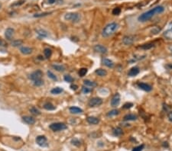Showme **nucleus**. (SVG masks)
Instances as JSON below:
<instances>
[{
	"label": "nucleus",
	"mask_w": 172,
	"mask_h": 151,
	"mask_svg": "<svg viewBox=\"0 0 172 151\" xmlns=\"http://www.w3.org/2000/svg\"><path fill=\"white\" fill-rule=\"evenodd\" d=\"M47 74H48V77L50 78V79H53V80H54V81H57V76H56L51 72V71H48L47 72Z\"/></svg>",
	"instance_id": "nucleus-34"
},
{
	"label": "nucleus",
	"mask_w": 172,
	"mask_h": 151,
	"mask_svg": "<svg viewBox=\"0 0 172 151\" xmlns=\"http://www.w3.org/2000/svg\"><path fill=\"white\" fill-rule=\"evenodd\" d=\"M167 66L170 69H172V65L171 64H169V65H167Z\"/></svg>",
	"instance_id": "nucleus-50"
},
{
	"label": "nucleus",
	"mask_w": 172,
	"mask_h": 151,
	"mask_svg": "<svg viewBox=\"0 0 172 151\" xmlns=\"http://www.w3.org/2000/svg\"><path fill=\"white\" fill-rule=\"evenodd\" d=\"M84 85L86 86H89V87H92V88H93V87H96L97 85L96 83L93 82V81H90V80H84V82H83Z\"/></svg>",
	"instance_id": "nucleus-24"
},
{
	"label": "nucleus",
	"mask_w": 172,
	"mask_h": 151,
	"mask_svg": "<svg viewBox=\"0 0 172 151\" xmlns=\"http://www.w3.org/2000/svg\"><path fill=\"white\" fill-rule=\"evenodd\" d=\"M135 40V38L134 36L132 35H128V36H125L122 39V43L125 45H131L132 44Z\"/></svg>",
	"instance_id": "nucleus-9"
},
{
	"label": "nucleus",
	"mask_w": 172,
	"mask_h": 151,
	"mask_svg": "<svg viewBox=\"0 0 172 151\" xmlns=\"http://www.w3.org/2000/svg\"><path fill=\"white\" fill-rule=\"evenodd\" d=\"M119 114V110H117V109H113V110H112V111L109 112L107 113V116H109V117H112V116H116V115H117V114Z\"/></svg>",
	"instance_id": "nucleus-30"
},
{
	"label": "nucleus",
	"mask_w": 172,
	"mask_h": 151,
	"mask_svg": "<svg viewBox=\"0 0 172 151\" xmlns=\"http://www.w3.org/2000/svg\"><path fill=\"white\" fill-rule=\"evenodd\" d=\"M29 111L32 114H34V115H39V114H41V112L39 111V110L35 108V107H31L30 109H29Z\"/></svg>",
	"instance_id": "nucleus-29"
},
{
	"label": "nucleus",
	"mask_w": 172,
	"mask_h": 151,
	"mask_svg": "<svg viewBox=\"0 0 172 151\" xmlns=\"http://www.w3.org/2000/svg\"><path fill=\"white\" fill-rule=\"evenodd\" d=\"M44 54L45 57L47 58V59H48V58L51 57V54H52V50H51L50 48H45L44 50Z\"/></svg>",
	"instance_id": "nucleus-28"
},
{
	"label": "nucleus",
	"mask_w": 172,
	"mask_h": 151,
	"mask_svg": "<svg viewBox=\"0 0 172 151\" xmlns=\"http://www.w3.org/2000/svg\"><path fill=\"white\" fill-rule=\"evenodd\" d=\"M154 47V44H151V43H149V44H143L141 46V48L143 49V50H149V49H151Z\"/></svg>",
	"instance_id": "nucleus-32"
},
{
	"label": "nucleus",
	"mask_w": 172,
	"mask_h": 151,
	"mask_svg": "<svg viewBox=\"0 0 172 151\" xmlns=\"http://www.w3.org/2000/svg\"><path fill=\"white\" fill-rule=\"evenodd\" d=\"M44 84V80L42 79L34 81V85L35 86H41Z\"/></svg>",
	"instance_id": "nucleus-37"
},
{
	"label": "nucleus",
	"mask_w": 172,
	"mask_h": 151,
	"mask_svg": "<svg viewBox=\"0 0 172 151\" xmlns=\"http://www.w3.org/2000/svg\"><path fill=\"white\" fill-rule=\"evenodd\" d=\"M51 14V12H43V13H40V14H35L34 15V18H41V17H44V16H47L48 15Z\"/></svg>",
	"instance_id": "nucleus-36"
},
{
	"label": "nucleus",
	"mask_w": 172,
	"mask_h": 151,
	"mask_svg": "<svg viewBox=\"0 0 172 151\" xmlns=\"http://www.w3.org/2000/svg\"><path fill=\"white\" fill-rule=\"evenodd\" d=\"M1 7H2V4L0 3V9H1Z\"/></svg>",
	"instance_id": "nucleus-51"
},
{
	"label": "nucleus",
	"mask_w": 172,
	"mask_h": 151,
	"mask_svg": "<svg viewBox=\"0 0 172 151\" xmlns=\"http://www.w3.org/2000/svg\"><path fill=\"white\" fill-rule=\"evenodd\" d=\"M52 67L55 69V70L58 72H64L65 71V66L63 65H57V64H54L52 65Z\"/></svg>",
	"instance_id": "nucleus-25"
},
{
	"label": "nucleus",
	"mask_w": 172,
	"mask_h": 151,
	"mask_svg": "<svg viewBox=\"0 0 172 151\" xmlns=\"http://www.w3.org/2000/svg\"><path fill=\"white\" fill-rule=\"evenodd\" d=\"M64 19L67 21H71L73 23H77L80 20V15L77 12L67 13L64 16Z\"/></svg>",
	"instance_id": "nucleus-4"
},
{
	"label": "nucleus",
	"mask_w": 172,
	"mask_h": 151,
	"mask_svg": "<svg viewBox=\"0 0 172 151\" xmlns=\"http://www.w3.org/2000/svg\"><path fill=\"white\" fill-rule=\"evenodd\" d=\"M139 73V68L138 66H134L129 69L128 75L129 76H135L138 75Z\"/></svg>",
	"instance_id": "nucleus-15"
},
{
	"label": "nucleus",
	"mask_w": 172,
	"mask_h": 151,
	"mask_svg": "<svg viewBox=\"0 0 172 151\" xmlns=\"http://www.w3.org/2000/svg\"><path fill=\"white\" fill-rule=\"evenodd\" d=\"M120 103V95L119 93H116L112 98L111 100V106L112 107H116Z\"/></svg>",
	"instance_id": "nucleus-10"
},
{
	"label": "nucleus",
	"mask_w": 172,
	"mask_h": 151,
	"mask_svg": "<svg viewBox=\"0 0 172 151\" xmlns=\"http://www.w3.org/2000/svg\"><path fill=\"white\" fill-rule=\"evenodd\" d=\"M168 49L170 50V51H171V53H172V45L169 46V47H168Z\"/></svg>",
	"instance_id": "nucleus-49"
},
{
	"label": "nucleus",
	"mask_w": 172,
	"mask_h": 151,
	"mask_svg": "<svg viewBox=\"0 0 172 151\" xmlns=\"http://www.w3.org/2000/svg\"><path fill=\"white\" fill-rule=\"evenodd\" d=\"M95 73L98 76H105L107 75L106 70V69H97Z\"/></svg>",
	"instance_id": "nucleus-26"
},
{
	"label": "nucleus",
	"mask_w": 172,
	"mask_h": 151,
	"mask_svg": "<svg viewBox=\"0 0 172 151\" xmlns=\"http://www.w3.org/2000/svg\"><path fill=\"white\" fill-rule=\"evenodd\" d=\"M118 28H119V25L116 22H111V23H110V24H108L107 25H106V27L104 28H103V30L102 31V37H104V38L110 37L117 31Z\"/></svg>",
	"instance_id": "nucleus-2"
},
{
	"label": "nucleus",
	"mask_w": 172,
	"mask_h": 151,
	"mask_svg": "<svg viewBox=\"0 0 172 151\" xmlns=\"http://www.w3.org/2000/svg\"><path fill=\"white\" fill-rule=\"evenodd\" d=\"M102 104V98H98V97H94V98H90V100L88 102V105L90 107H97V106H100Z\"/></svg>",
	"instance_id": "nucleus-5"
},
{
	"label": "nucleus",
	"mask_w": 172,
	"mask_h": 151,
	"mask_svg": "<svg viewBox=\"0 0 172 151\" xmlns=\"http://www.w3.org/2000/svg\"><path fill=\"white\" fill-rule=\"evenodd\" d=\"M23 44V41L21 40H13L12 42H11V45L13 46V47H19L20 45H21Z\"/></svg>",
	"instance_id": "nucleus-31"
},
{
	"label": "nucleus",
	"mask_w": 172,
	"mask_h": 151,
	"mask_svg": "<svg viewBox=\"0 0 172 151\" xmlns=\"http://www.w3.org/2000/svg\"><path fill=\"white\" fill-rule=\"evenodd\" d=\"M44 108L46 109V110H48V111H53V110H54L56 108L51 102H47V103H45L44 104Z\"/></svg>",
	"instance_id": "nucleus-23"
},
{
	"label": "nucleus",
	"mask_w": 172,
	"mask_h": 151,
	"mask_svg": "<svg viewBox=\"0 0 172 151\" xmlns=\"http://www.w3.org/2000/svg\"><path fill=\"white\" fill-rule=\"evenodd\" d=\"M48 2L50 4H53L54 2H55V0H48Z\"/></svg>",
	"instance_id": "nucleus-47"
},
{
	"label": "nucleus",
	"mask_w": 172,
	"mask_h": 151,
	"mask_svg": "<svg viewBox=\"0 0 172 151\" xmlns=\"http://www.w3.org/2000/svg\"><path fill=\"white\" fill-rule=\"evenodd\" d=\"M3 44H4V41H3L2 40L0 39V46H2Z\"/></svg>",
	"instance_id": "nucleus-48"
},
{
	"label": "nucleus",
	"mask_w": 172,
	"mask_h": 151,
	"mask_svg": "<svg viewBox=\"0 0 172 151\" xmlns=\"http://www.w3.org/2000/svg\"><path fill=\"white\" fill-rule=\"evenodd\" d=\"M144 147L145 145L144 144H142V145H139V146H138L135 148H133L132 151H142L143 149H144Z\"/></svg>",
	"instance_id": "nucleus-39"
},
{
	"label": "nucleus",
	"mask_w": 172,
	"mask_h": 151,
	"mask_svg": "<svg viewBox=\"0 0 172 151\" xmlns=\"http://www.w3.org/2000/svg\"><path fill=\"white\" fill-rule=\"evenodd\" d=\"M36 143L41 147H47L48 146V140L45 136H38L36 137Z\"/></svg>",
	"instance_id": "nucleus-6"
},
{
	"label": "nucleus",
	"mask_w": 172,
	"mask_h": 151,
	"mask_svg": "<svg viewBox=\"0 0 172 151\" xmlns=\"http://www.w3.org/2000/svg\"><path fill=\"white\" fill-rule=\"evenodd\" d=\"M22 120L28 124H34L35 123V119L31 116H23Z\"/></svg>",
	"instance_id": "nucleus-13"
},
{
	"label": "nucleus",
	"mask_w": 172,
	"mask_h": 151,
	"mask_svg": "<svg viewBox=\"0 0 172 151\" xmlns=\"http://www.w3.org/2000/svg\"><path fill=\"white\" fill-rule=\"evenodd\" d=\"M82 92H83L84 94H87V93H89V92H91V89H89L87 86H83V88H82Z\"/></svg>",
	"instance_id": "nucleus-42"
},
{
	"label": "nucleus",
	"mask_w": 172,
	"mask_h": 151,
	"mask_svg": "<svg viewBox=\"0 0 172 151\" xmlns=\"http://www.w3.org/2000/svg\"><path fill=\"white\" fill-rule=\"evenodd\" d=\"M164 37L167 40H172V27L164 32Z\"/></svg>",
	"instance_id": "nucleus-21"
},
{
	"label": "nucleus",
	"mask_w": 172,
	"mask_h": 151,
	"mask_svg": "<svg viewBox=\"0 0 172 151\" xmlns=\"http://www.w3.org/2000/svg\"><path fill=\"white\" fill-rule=\"evenodd\" d=\"M50 129L52 130L54 132H57V131H61L66 130L67 128V126L64 124V123H61V122H57V123H53L51 124L50 126Z\"/></svg>",
	"instance_id": "nucleus-3"
},
{
	"label": "nucleus",
	"mask_w": 172,
	"mask_h": 151,
	"mask_svg": "<svg viewBox=\"0 0 172 151\" xmlns=\"http://www.w3.org/2000/svg\"><path fill=\"white\" fill-rule=\"evenodd\" d=\"M87 73V68H81L79 70V76L81 77H83Z\"/></svg>",
	"instance_id": "nucleus-33"
},
{
	"label": "nucleus",
	"mask_w": 172,
	"mask_h": 151,
	"mask_svg": "<svg viewBox=\"0 0 172 151\" xmlns=\"http://www.w3.org/2000/svg\"><path fill=\"white\" fill-rule=\"evenodd\" d=\"M164 11V6H162V5H158V6L152 9L151 10L145 11V12L142 14L139 18H138V20H139L140 22L148 21L150 20L152 18H153L154 15L162 14Z\"/></svg>",
	"instance_id": "nucleus-1"
},
{
	"label": "nucleus",
	"mask_w": 172,
	"mask_h": 151,
	"mask_svg": "<svg viewBox=\"0 0 172 151\" xmlns=\"http://www.w3.org/2000/svg\"><path fill=\"white\" fill-rule=\"evenodd\" d=\"M120 12H121V9H120L119 8H116L112 10V15H119Z\"/></svg>",
	"instance_id": "nucleus-41"
},
{
	"label": "nucleus",
	"mask_w": 172,
	"mask_h": 151,
	"mask_svg": "<svg viewBox=\"0 0 172 151\" xmlns=\"http://www.w3.org/2000/svg\"><path fill=\"white\" fill-rule=\"evenodd\" d=\"M161 31V28L156 26V27H154V28H152V34H156L159 33V31Z\"/></svg>",
	"instance_id": "nucleus-40"
},
{
	"label": "nucleus",
	"mask_w": 172,
	"mask_h": 151,
	"mask_svg": "<svg viewBox=\"0 0 172 151\" xmlns=\"http://www.w3.org/2000/svg\"><path fill=\"white\" fill-rule=\"evenodd\" d=\"M64 79L65 82H67V83H72L73 81V77L71 76H70V75H66V76H64Z\"/></svg>",
	"instance_id": "nucleus-35"
},
{
	"label": "nucleus",
	"mask_w": 172,
	"mask_h": 151,
	"mask_svg": "<svg viewBox=\"0 0 172 151\" xmlns=\"http://www.w3.org/2000/svg\"><path fill=\"white\" fill-rule=\"evenodd\" d=\"M87 121L90 124H97L100 122V119L96 117H93V116H90V117H87Z\"/></svg>",
	"instance_id": "nucleus-16"
},
{
	"label": "nucleus",
	"mask_w": 172,
	"mask_h": 151,
	"mask_svg": "<svg viewBox=\"0 0 172 151\" xmlns=\"http://www.w3.org/2000/svg\"><path fill=\"white\" fill-rule=\"evenodd\" d=\"M70 110V112L72 114H80L83 112V109H81L80 108L76 107V106H72L69 108Z\"/></svg>",
	"instance_id": "nucleus-19"
},
{
	"label": "nucleus",
	"mask_w": 172,
	"mask_h": 151,
	"mask_svg": "<svg viewBox=\"0 0 172 151\" xmlns=\"http://www.w3.org/2000/svg\"><path fill=\"white\" fill-rule=\"evenodd\" d=\"M71 143H72V144H73L74 146H77V147H80V141L78 140V139H76V138H74V139H73V140L71 141Z\"/></svg>",
	"instance_id": "nucleus-38"
},
{
	"label": "nucleus",
	"mask_w": 172,
	"mask_h": 151,
	"mask_svg": "<svg viewBox=\"0 0 172 151\" xmlns=\"http://www.w3.org/2000/svg\"><path fill=\"white\" fill-rule=\"evenodd\" d=\"M112 133H113V134H114L115 136H116V137L121 136V135L122 134V133H123L122 128H120V127H115V128H113Z\"/></svg>",
	"instance_id": "nucleus-22"
},
{
	"label": "nucleus",
	"mask_w": 172,
	"mask_h": 151,
	"mask_svg": "<svg viewBox=\"0 0 172 151\" xmlns=\"http://www.w3.org/2000/svg\"><path fill=\"white\" fill-rule=\"evenodd\" d=\"M93 50L97 52V53H100V54H105L107 53V48L106 47H104L103 45H101V44H96L93 47Z\"/></svg>",
	"instance_id": "nucleus-8"
},
{
	"label": "nucleus",
	"mask_w": 172,
	"mask_h": 151,
	"mask_svg": "<svg viewBox=\"0 0 172 151\" xmlns=\"http://www.w3.org/2000/svg\"><path fill=\"white\" fill-rule=\"evenodd\" d=\"M132 106H133V104H132V103L127 102V103H125L124 105H123V108H125V109H129V108H131Z\"/></svg>",
	"instance_id": "nucleus-43"
},
{
	"label": "nucleus",
	"mask_w": 172,
	"mask_h": 151,
	"mask_svg": "<svg viewBox=\"0 0 172 151\" xmlns=\"http://www.w3.org/2000/svg\"><path fill=\"white\" fill-rule=\"evenodd\" d=\"M138 86L139 87V88L142 90H144L145 92H150L152 91V88L151 85H149L147 83H139L138 84Z\"/></svg>",
	"instance_id": "nucleus-12"
},
{
	"label": "nucleus",
	"mask_w": 172,
	"mask_h": 151,
	"mask_svg": "<svg viewBox=\"0 0 172 151\" xmlns=\"http://www.w3.org/2000/svg\"><path fill=\"white\" fill-rule=\"evenodd\" d=\"M137 119V116L135 114H126L123 120L125 121H135Z\"/></svg>",
	"instance_id": "nucleus-20"
},
{
	"label": "nucleus",
	"mask_w": 172,
	"mask_h": 151,
	"mask_svg": "<svg viewBox=\"0 0 172 151\" xmlns=\"http://www.w3.org/2000/svg\"><path fill=\"white\" fill-rule=\"evenodd\" d=\"M102 63H103V64L109 68H113L115 66L114 63L110 59H107V58H104V59L102 60Z\"/></svg>",
	"instance_id": "nucleus-17"
},
{
	"label": "nucleus",
	"mask_w": 172,
	"mask_h": 151,
	"mask_svg": "<svg viewBox=\"0 0 172 151\" xmlns=\"http://www.w3.org/2000/svg\"><path fill=\"white\" fill-rule=\"evenodd\" d=\"M20 52L22 54L25 55H29L33 52V49L29 47H21L20 48Z\"/></svg>",
	"instance_id": "nucleus-14"
},
{
	"label": "nucleus",
	"mask_w": 172,
	"mask_h": 151,
	"mask_svg": "<svg viewBox=\"0 0 172 151\" xmlns=\"http://www.w3.org/2000/svg\"><path fill=\"white\" fill-rule=\"evenodd\" d=\"M64 90H63L62 88H60V87H55V88H54V89H52L51 90V94L58 95V94L61 93Z\"/></svg>",
	"instance_id": "nucleus-27"
},
{
	"label": "nucleus",
	"mask_w": 172,
	"mask_h": 151,
	"mask_svg": "<svg viewBox=\"0 0 172 151\" xmlns=\"http://www.w3.org/2000/svg\"><path fill=\"white\" fill-rule=\"evenodd\" d=\"M36 32L38 34V35L40 37V38H47L48 37V33L44 29H38L36 30Z\"/></svg>",
	"instance_id": "nucleus-18"
},
{
	"label": "nucleus",
	"mask_w": 172,
	"mask_h": 151,
	"mask_svg": "<svg viewBox=\"0 0 172 151\" xmlns=\"http://www.w3.org/2000/svg\"><path fill=\"white\" fill-rule=\"evenodd\" d=\"M168 119L170 121H171L172 122V112H170L168 114Z\"/></svg>",
	"instance_id": "nucleus-46"
},
{
	"label": "nucleus",
	"mask_w": 172,
	"mask_h": 151,
	"mask_svg": "<svg viewBox=\"0 0 172 151\" xmlns=\"http://www.w3.org/2000/svg\"><path fill=\"white\" fill-rule=\"evenodd\" d=\"M71 88L72 90L76 91V90L77 89V88H78V86H77V85H71Z\"/></svg>",
	"instance_id": "nucleus-45"
},
{
	"label": "nucleus",
	"mask_w": 172,
	"mask_h": 151,
	"mask_svg": "<svg viewBox=\"0 0 172 151\" xmlns=\"http://www.w3.org/2000/svg\"><path fill=\"white\" fill-rule=\"evenodd\" d=\"M14 29L11 28H8L5 31V37L6 39L8 40H11V38L13 37V34H14Z\"/></svg>",
	"instance_id": "nucleus-11"
},
{
	"label": "nucleus",
	"mask_w": 172,
	"mask_h": 151,
	"mask_svg": "<svg viewBox=\"0 0 172 151\" xmlns=\"http://www.w3.org/2000/svg\"><path fill=\"white\" fill-rule=\"evenodd\" d=\"M17 3H14L13 5H12V6H16V5H22L23 3L25 2V1L24 0H21V1H19V2H16Z\"/></svg>",
	"instance_id": "nucleus-44"
},
{
	"label": "nucleus",
	"mask_w": 172,
	"mask_h": 151,
	"mask_svg": "<svg viewBox=\"0 0 172 151\" xmlns=\"http://www.w3.org/2000/svg\"><path fill=\"white\" fill-rule=\"evenodd\" d=\"M42 76H43V72L41 70H40V69H38V70L31 73V75L29 76V78L34 82L35 80L42 79Z\"/></svg>",
	"instance_id": "nucleus-7"
}]
</instances>
